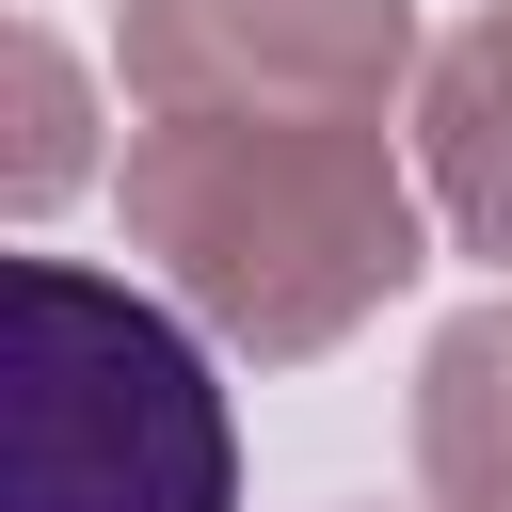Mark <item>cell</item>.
Here are the masks:
<instances>
[{"label":"cell","mask_w":512,"mask_h":512,"mask_svg":"<svg viewBox=\"0 0 512 512\" xmlns=\"http://www.w3.org/2000/svg\"><path fill=\"white\" fill-rule=\"evenodd\" d=\"M128 256L256 368H320L432 272V192L384 160V112H144Z\"/></svg>","instance_id":"obj_1"},{"label":"cell","mask_w":512,"mask_h":512,"mask_svg":"<svg viewBox=\"0 0 512 512\" xmlns=\"http://www.w3.org/2000/svg\"><path fill=\"white\" fill-rule=\"evenodd\" d=\"M416 496L432 512H512V288L464 304L416 352Z\"/></svg>","instance_id":"obj_5"},{"label":"cell","mask_w":512,"mask_h":512,"mask_svg":"<svg viewBox=\"0 0 512 512\" xmlns=\"http://www.w3.org/2000/svg\"><path fill=\"white\" fill-rule=\"evenodd\" d=\"M0 512H240L208 320L128 272L16 256L0 272Z\"/></svg>","instance_id":"obj_2"},{"label":"cell","mask_w":512,"mask_h":512,"mask_svg":"<svg viewBox=\"0 0 512 512\" xmlns=\"http://www.w3.org/2000/svg\"><path fill=\"white\" fill-rule=\"evenodd\" d=\"M96 176V96H80V64L48 48V32H0V208L32 224V208H64Z\"/></svg>","instance_id":"obj_6"},{"label":"cell","mask_w":512,"mask_h":512,"mask_svg":"<svg viewBox=\"0 0 512 512\" xmlns=\"http://www.w3.org/2000/svg\"><path fill=\"white\" fill-rule=\"evenodd\" d=\"M416 0H128L112 80L128 112H384L416 96Z\"/></svg>","instance_id":"obj_3"},{"label":"cell","mask_w":512,"mask_h":512,"mask_svg":"<svg viewBox=\"0 0 512 512\" xmlns=\"http://www.w3.org/2000/svg\"><path fill=\"white\" fill-rule=\"evenodd\" d=\"M416 192L464 256L512 272V0L448 16L432 64H416Z\"/></svg>","instance_id":"obj_4"}]
</instances>
